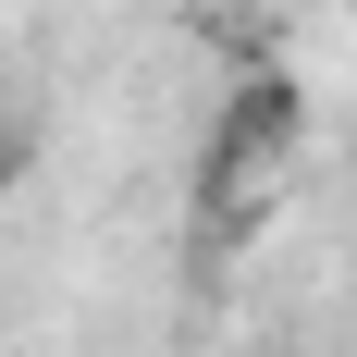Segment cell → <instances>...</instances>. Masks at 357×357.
<instances>
[{"mask_svg":"<svg viewBox=\"0 0 357 357\" xmlns=\"http://www.w3.org/2000/svg\"><path fill=\"white\" fill-rule=\"evenodd\" d=\"M284 148H308V86L284 62H247L234 99L210 111V173H271Z\"/></svg>","mask_w":357,"mask_h":357,"instance_id":"obj_1","label":"cell"},{"mask_svg":"<svg viewBox=\"0 0 357 357\" xmlns=\"http://www.w3.org/2000/svg\"><path fill=\"white\" fill-rule=\"evenodd\" d=\"M25 160H37V148H25V123H0V185L25 173Z\"/></svg>","mask_w":357,"mask_h":357,"instance_id":"obj_2","label":"cell"},{"mask_svg":"<svg viewBox=\"0 0 357 357\" xmlns=\"http://www.w3.org/2000/svg\"><path fill=\"white\" fill-rule=\"evenodd\" d=\"M345 13H357V0H345Z\"/></svg>","mask_w":357,"mask_h":357,"instance_id":"obj_3","label":"cell"}]
</instances>
